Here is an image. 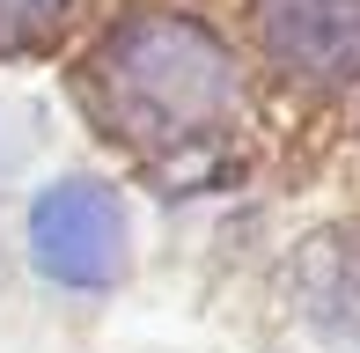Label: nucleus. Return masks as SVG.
<instances>
[{
	"label": "nucleus",
	"instance_id": "obj_1",
	"mask_svg": "<svg viewBox=\"0 0 360 353\" xmlns=\"http://www.w3.org/2000/svg\"><path fill=\"white\" fill-rule=\"evenodd\" d=\"M96 89L133 140H199L236 103V59L206 23L147 8L110 30L96 59Z\"/></svg>",
	"mask_w": 360,
	"mask_h": 353
},
{
	"label": "nucleus",
	"instance_id": "obj_2",
	"mask_svg": "<svg viewBox=\"0 0 360 353\" xmlns=\"http://www.w3.org/2000/svg\"><path fill=\"white\" fill-rule=\"evenodd\" d=\"M30 258L59 287H103L125 258V206L96 176H67L30 214Z\"/></svg>",
	"mask_w": 360,
	"mask_h": 353
},
{
	"label": "nucleus",
	"instance_id": "obj_3",
	"mask_svg": "<svg viewBox=\"0 0 360 353\" xmlns=\"http://www.w3.org/2000/svg\"><path fill=\"white\" fill-rule=\"evenodd\" d=\"M257 37L294 82H360V0H257Z\"/></svg>",
	"mask_w": 360,
	"mask_h": 353
},
{
	"label": "nucleus",
	"instance_id": "obj_4",
	"mask_svg": "<svg viewBox=\"0 0 360 353\" xmlns=\"http://www.w3.org/2000/svg\"><path fill=\"white\" fill-rule=\"evenodd\" d=\"M74 15V0H0V52H30Z\"/></svg>",
	"mask_w": 360,
	"mask_h": 353
}]
</instances>
